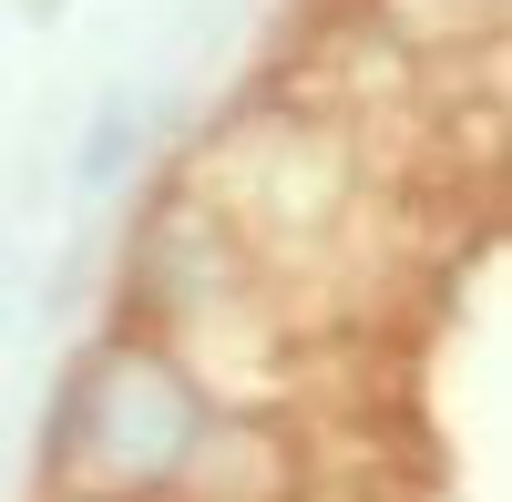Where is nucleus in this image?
<instances>
[{
    "mask_svg": "<svg viewBox=\"0 0 512 502\" xmlns=\"http://www.w3.org/2000/svg\"><path fill=\"white\" fill-rule=\"evenodd\" d=\"M205 421L216 390L175 359V339L123 328L62 380V410L41 421V482H62V502H175Z\"/></svg>",
    "mask_w": 512,
    "mask_h": 502,
    "instance_id": "obj_1",
    "label": "nucleus"
},
{
    "mask_svg": "<svg viewBox=\"0 0 512 502\" xmlns=\"http://www.w3.org/2000/svg\"><path fill=\"white\" fill-rule=\"evenodd\" d=\"M175 502H297V451H287V431L267 421V410H226V400H216V421H205Z\"/></svg>",
    "mask_w": 512,
    "mask_h": 502,
    "instance_id": "obj_2",
    "label": "nucleus"
},
{
    "mask_svg": "<svg viewBox=\"0 0 512 502\" xmlns=\"http://www.w3.org/2000/svg\"><path fill=\"white\" fill-rule=\"evenodd\" d=\"M123 123H134V103H113L93 123V154H82V185H113V164H123Z\"/></svg>",
    "mask_w": 512,
    "mask_h": 502,
    "instance_id": "obj_3",
    "label": "nucleus"
}]
</instances>
